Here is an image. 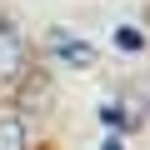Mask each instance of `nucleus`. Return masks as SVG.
Masks as SVG:
<instances>
[{"label": "nucleus", "mask_w": 150, "mask_h": 150, "mask_svg": "<svg viewBox=\"0 0 150 150\" xmlns=\"http://www.w3.org/2000/svg\"><path fill=\"white\" fill-rule=\"evenodd\" d=\"M50 55L65 60V65H75V70H90L95 65V45L80 40V35H65V30H50Z\"/></svg>", "instance_id": "f257e3e1"}, {"label": "nucleus", "mask_w": 150, "mask_h": 150, "mask_svg": "<svg viewBox=\"0 0 150 150\" xmlns=\"http://www.w3.org/2000/svg\"><path fill=\"white\" fill-rule=\"evenodd\" d=\"M30 145V130L20 115H0V150H25Z\"/></svg>", "instance_id": "f03ea898"}]
</instances>
